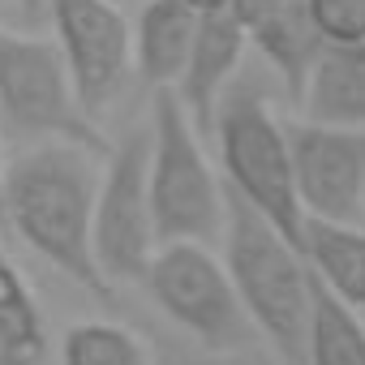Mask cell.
Wrapping results in <instances>:
<instances>
[{
    "label": "cell",
    "instance_id": "obj_15",
    "mask_svg": "<svg viewBox=\"0 0 365 365\" xmlns=\"http://www.w3.org/2000/svg\"><path fill=\"white\" fill-rule=\"evenodd\" d=\"M48 356V331L43 314L18 275V267L0 241V365H43Z\"/></svg>",
    "mask_w": 365,
    "mask_h": 365
},
{
    "label": "cell",
    "instance_id": "obj_2",
    "mask_svg": "<svg viewBox=\"0 0 365 365\" xmlns=\"http://www.w3.org/2000/svg\"><path fill=\"white\" fill-rule=\"evenodd\" d=\"M224 267L258 335L288 365H309L314 271L305 262V250L292 245L267 215H258L232 190H228Z\"/></svg>",
    "mask_w": 365,
    "mask_h": 365
},
{
    "label": "cell",
    "instance_id": "obj_12",
    "mask_svg": "<svg viewBox=\"0 0 365 365\" xmlns=\"http://www.w3.org/2000/svg\"><path fill=\"white\" fill-rule=\"evenodd\" d=\"M305 120L331 129H365V43H327L301 95Z\"/></svg>",
    "mask_w": 365,
    "mask_h": 365
},
{
    "label": "cell",
    "instance_id": "obj_7",
    "mask_svg": "<svg viewBox=\"0 0 365 365\" xmlns=\"http://www.w3.org/2000/svg\"><path fill=\"white\" fill-rule=\"evenodd\" d=\"M142 284L180 331L215 356L241 352L258 335V327L250 322V314L237 297V284H232L224 258H215L211 245H194V241L159 245Z\"/></svg>",
    "mask_w": 365,
    "mask_h": 365
},
{
    "label": "cell",
    "instance_id": "obj_6",
    "mask_svg": "<svg viewBox=\"0 0 365 365\" xmlns=\"http://www.w3.org/2000/svg\"><path fill=\"white\" fill-rule=\"evenodd\" d=\"M159 228L150 207V125L129 129L103 155L95 194V262L108 288L142 284L155 254Z\"/></svg>",
    "mask_w": 365,
    "mask_h": 365
},
{
    "label": "cell",
    "instance_id": "obj_9",
    "mask_svg": "<svg viewBox=\"0 0 365 365\" xmlns=\"http://www.w3.org/2000/svg\"><path fill=\"white\" fill-rule=\"evenodd\" d=\"M288 150L305 220L356 224L365 211V129L292 120Z\"/></svg>",
    "mask_w": 365,
    "mask_h": 365
},
{
    "label": "cell",
    "instance_id": "obj_21",
    "mask_svg": "<svg viewBox=\"0 0 365 365\" xmlns=\"http://www.w3.org/2000/svg\"><path fill=\"white\" fill-rule=\"evenodd\" d=\"M26 18H43V0H18Z\"/></svg>",
    "mask_w": 365,
    "mask_h": 365
},
{
    "label": "cell",
    "instance_id": "obj_16",
    "mask_svg": "<svg viewBox=\"0 0 365 365\" xmlns=\"http://www.w3.org/2000/svg\"><path fill=\"white\" fill-rule=\"evenodd\" d=\"M309 365H365V318L314 275Z\"/></svg>",
    "mask_w": 365,
    "mask_h": 365
},
{
    "label": "cell",
    "instance_id": "obj_19",
    "mask_svg": "<svg viewBox=\"0 0 365 365\" xmlns=\"http://www.w3.org/2000/svg\"><path fill=\"white\" fill-rule=\"evenodd\" d=\"M292 5L297 0H228V14L245 26V35H254V31L271 26L279 14H288Z\"/></svg>",
    "mask_w": 365,
    "mask_h": 365
},
{
    "label": "cell",
    "instance_id": "obj_4",
    "mask_svg": "<svg viewBox=\"0 0 365 365\" xmlns=\"http://www.w3.org/2000/svg\"><path fill=\"white\" fill-rule=\"evenodd\" d=\"M0 129L35 146L69 142L95 155L112 150V142L82 108L56 39L43 35L0 31Z\"/></svg>",
    "mask_w": 365,
    "mask_h": 365
},
{
    "label": "cell",
    "instance_id": "obj_5",
    "mask_svg": "<svg viewBox=\"0 0 365 365\" xmlns=\"http://www.w3.org/2000/svg\"><path fill=\"white\" fill-rule=\"evenodd\" d=\"M211 133L224 159V185L305 250V211L292 180L288 125L271 112V103L250 86H237L224 95Z\"/></svg>",
    "mask_w": 365,
    "mask_h": 365
},
{
    "label": "cell",
    "instance_id": "obj_3",
    "mask_svg": "<svg viewBox=\"0 0 365 365\" xmlns=\"http://www.w3.org/2000/svg\"><path fill=\"white\" fill-rule=\"evenodd\" d=\"M150 207L159 241L220 245L228 228V185L202 155L198 125L176 91H155L150 108Z\"/></svg>",
    "mask_w": 365,
    "mask_h": 365
},
{
    "label": "cell",
    "instance_id": "obj_11",
    "mask_svg": "<svg viewBox=\"0 0 365 365\" xmlns=\"http://www.w3.org/2000/svg\"><path fill=\"white\" fill-rule=\"evenodd\" d=\"M198 14L185 0H146L133 22V69L150 91H176L185 78L194 39H198Z\"/></svg>",
    "mask_w": 365,
    "mask_h": 365
},
{
    "label": "cell",
    "instance_id": "obj_8",
    "mask_svg": "<svg viewBox=\"0 0 365 365\" xmlns=\"http://www.w3.org/2000/svg\"><path fill=\"white\" fill-rule=\"evenodd\" d=\"M52 39L73 73L82 108L103 112L133 73V26L112 0H43Z\"/></svg>",
    "mask_w": 365,
    "mask_h": 365
},
{
    "label": "cell",
    "instance_id": "obj_22",
    "mask_svg": "<svg viewBox=\"0 0 365 365\" xmlns=\"http://www.w3.org/2000/svg\"><path fill=\"white\" fill-rule=\"evenodd\" d=\"M5 168H9V163L0 159V224H5Z\"/></svg>",
    "mask_w": 365,
    "mask_h": 365
},
{
    "label": "cell",
    "instance_id": "obj_1",
    "mask_svg": "<svg viewBox=\"0 0 365 365\" xmlns=\"http://www.w3.org/2000/svg\"><path fill=\"white\" fill-rule=\"evenodd\" d=\"M95 150L43 142L5 168V224L65 279L108 297L95 262Z\"/></svg>",
    "mask_w": 365,
    "mask_h": 365
},
{
    "label": "cell",
    "instance_id": "obj_13",
    "mask_svg": "<svg viewBox=\"0 0 365 365\" xmlns=\"http://www.w3.org/2000/svg\"><path fill=\"white\" fill-rule=\"evenodd\" d=\"M305 262L344 305L365 314V232L356 224L305 220Z\"/></svg>",
    "mask_w": 365,
    "mask_h": 365
},
{
    "label": "cell",
    "instance_id": "obj_14",
    "mask_svg": "<svg viewBox=\"0 0 365 365\" xmlns=\"http://www.w3.org/2000/svg\"><path fill=\"white\" fill-rule=\"evenodd\" d=\"M250 43H254V48L267 56V65L284 78V91L292 95V103H301V95H305V86H309V73H314V65H318L322 52H327L322 31H318L314 18L305 14V0H297V5H292L288 14H279L271 26L254 31Z\"/></svg>",
    "mask_w": 365,
    "mask_h": 365
},
{
    "label": "cell",
    "instance_id": "obj_17",
    "mask_svg": "<svg viewBox=\"0 0 365 365\" xmlns=\"http://www.w3.org/2000/svg\"><path fill=\"white\" fill-rule=\"evenodd\" d=\"M61 365H155V356L120 322H73L61 339Z\"/></svg>",
    "mask_w": 365,
    "mask_h": 365
},
{
    "label": "cell",
    "instance_id": "obj_18",
    "mask_svg": "<svg viewBox=\"0 0 365 365\" xmlns=\"http://www.w3.org/2000/svg\"><path fill=\"white\" fill-rule=\"evenodd\" d=\"M327 43H365V0H305Z\"/></svg>",
    "mask_w": 365,
    "mask_h": 365
},
{
    "label": "cell",
    "instance_id": "obj_10",
    "mask_svg": "<svg viewBox=\"0 0 365 365\" xmlns=\"http://www.w3.org/2000/svg\"><path fill=\"white\" fill-rule=\"evenodd\" d=\"M245 43H250V35L232 14H207L198 22V39H194L185 78L176 82V99L185 103L198 133L215 129V112H220V103H224L237 69H241Z\"/></svg>",
    "mask_w": 365,
    "mask_h": 365
},
{
    "label": "cell",
    "instance_id": "obj_20",
    "mask_svg": "<svg viewBox=\"0 0 365 365\" xmlns=\"http://www.w3.org/2000/svg\"><path fill=\"white\" fill-rule=\"evenodd\" d=\"M185 5H190L198 18H207V14H228V0H185Z\"/></svg>",
    "mask_w": 365,
    "mask_h": 365
}]
</instances>
